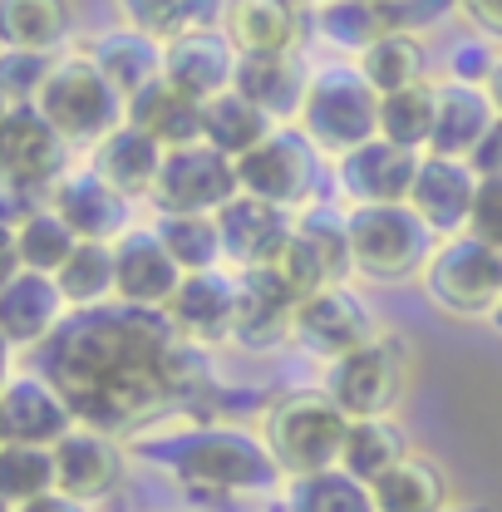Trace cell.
I'll use <instances>...</instances> for the list:
<instances>
[{"mask_svg": "<svg viewBox=\"0 0 502 512\" xmlns=\"http://www.w3.org/2000/svg\"><path fill=\"white\" fill-rule=\"evenodd\" d=\"M276 128L281 124L271 114H261L247 94H237V89H227L222 99L202 104V143L217 148V153H227L232 163H242L251 148H261Z\"/></svg>", "mask_w": 502, "mask_h": 512, "instance_id": "34", "label": "cell"}, {"mask_svg": "<svg viewBox=\"0 0 502 512\" xmlns=\"http://www.w3.org/2000/svg\"><path fill=\"white\" fill-rule=\"evenodd\" d=\"M375 335H379V316L375 306L355 291V281L311 291L301 301V311H296V350L320 360V365L345 360L350 350L370 345Z\"/></svg>", "mask_w": 502, "mask_h": 512, "instance_id": "13", "label": "cell"}, {"mask_svg": "<svg viewBox=\"0 0 502 512\" xmlns=\"http://www.w3.org/2000/svg\"><path fill=\"white\" fill-rule=\"evenodd\" d=\"M296 124L306 128V138L330 163L355 153L360 143L379 138L375 84L360 74V64H320V69H311V89H306V104H301Z\"/></svg>", "mask_w": 502, "mask_h": 512, "instance_id": "5", "label": "cell"}, {"mask_svg": "<svg viewBox=\"0 0 502 512\" xmlns=\"http://www.w3.org/2000/svg\"><path fill=\"white\" fill-rule=\"evenodd\" d=\"M60 55H30V50H5L0 60V89H5V104H35L40 84L50 79Z\"/></svg>", "mask_w": 502, "mask_h": 512, "instance_id": "43", "label": "cell"}, {"mask_svg": "<svg viewBox=\"0 0 502 512\" xmlns=\"http://www.w3.org/2000/svg\"><path fill=\"white\" fill-rule=\"evenodd\" d=\"M409 384V345L404 335L379 330L370 345L350 350L345 360L325 365L320 389L350 414V419H389Z\"/></svg>", "mask_w": 502, "mask_h": 512, "instance_id": "9", "label": "cell"}, {"mask_svg": "<svg viewBox=\"0 0 502 512\" xmlns=\"http://www.w3.org/2000/svg\"><path fill=\"white\" fill-rule=\"evenodd\" d=\"M69 316L74 311H69V301H64L55 276L25 271V266L5 271V281H0V330H5V345L15 355L45 350Z\"/></svg>", "mask_w": 502, "mask_h": 512, "instance_id": "17", "label": "cell"}, {"mask_svg": "<svg viewBox=\"0 0 502 512\" xmlns=\"http://www.w3.org/2000/svg\"><path fill=\"white\" fill-rule=\"evenodd\" d=\"M296 5H306V10H315V5H325V0H296Z\"/></svg>", "mask_w": 502, "mask_h": 512, "instance_id": "53", "label": "cell"}, {"mask_svg": "<svg viewBox=\"0 0 502 512\" xmlns=\"http://www.w3.org/2000/svg\"><path fill=\"white\" fill-rule=\"evenodd\" d=\"M311 30L320 45L360 60L379 35H389V20H384V5L375 0H325L311 10Z\"/></svg>", "mask_w": 502, "mask_h": 512, "instance_id": "35", "label": "cell"}, {"mask_svg": "<svg viewBox=\"0 0 502 512\" xmlns=\"http://www.w3.org/2000/svg\"><path fill=\"white\" fill-rule=\"evenodd\" d=\"M306 89H311V69L301 64V55H242L237 64V94H247L276 124L301 119Z\"/></svg>", "mask_w": 502, "mask_h": 512, "instance_id": "28", "label": "cell"}, {"mask_svg": "<svg viewBox=\"0 0 502 512\" xmlns=\"http://www.w3.org/2000/svg\"><path fill=\"white\" fill-rule=\"evenodd\" d=\"M414 448H409V434L394 424V419H355L350 424V439H345V453H340V468L360 483L375 488L379 478L404 463Z\"/></svg>", "mask_w": 502, "mask_h": 512, "instance_id": "39", "label": "cell"}, {"mask_svg": "<svg viewBox=\"0 0 502 512\" xmlns=\"http://www.w3.org/2000/svg\"><path fill=\"white\" fill-rule=\"evenodd\" d=\"M237 64H242V50L227 40V30H192L168 40L163 79L183 89L192 104H212L227 89H237Z\"/></svg>", "mask_w": 502, "mask_h": 512, "instance_id": "23", "label": "cell"}, {"mask_svg": "<svg viewBox=\"0 0 502 512\" xmlns=\"http://www.w3.org/2000/svg\"><path fill=\"white\" fill-rule=\"evenodd\" d=\"M488 325H493V330H498V335H502V301H498V306H493V316H488Z\"/></svg>", "mask_w": 502, "mask_h": 512, "instance_id": "52", "label": "cell"}, {"mask_svg": "<svg viewBox=\"0 0 502 512\" xmlns=\"http://www.w3.org/2000/svg\"><path fill=\"white\" fill-rule=\"evenodd\" d=\"M10 512H94V508L55 488V493H45V498H35V503H25V508H10Z\"/></svg>", "mask_w": 502, "mask_h": 512, "instance_id": "50", "label": "cell"}, {"mask_svg": "<svg viewBox=\"0 0 502 512\" xmlns=\"http://www.w3.org/2000/svg\"><path fill=\"white\" fill-rule=\"evenodd\" d=\"M79 429L74 404L40 365H15L0 384V434L5 444H40L55 448Z\"/></svg>", "mask_w": 502, "mask_h": 512, "instance_id": "15", "label": "cell"}, {"mask_svg": "<svg viewBox=\"0 0 502 512\" xmlns=\"http://www.w3.org/2000/svg\"><path fill=\"white\" fill-rule=\"evenodd\" d=\"M119 5H124L128 25H143V30H153L168 45V30H173V15H178L183 0H119Z\"/></svg>", "mask_w": 502, "mask_h": 512, "instance_id": "47", "label": "cell"}, {"mask_svg": "<svg viewBox=\"0 0 502 512\" xmlns=\"http://www.w3.org/2000/svg\"><path fill=\"white\" fill-rule=\"evenodd\" d=\"M60 488V473H55V448L40 444H0V493H5V508H25L45 493Z\"/></svg>", "mask_w": 502, "mask_h": 512, "instance_id": "41", "label": "cell"}, {"mask_svg": "<svg viewBox=\"0 0 502 512\" xmlns=\"http://www.w3.org/2000/svg\"><path fill=\"white\" fill-rule=\"evenodd\" d=\"M301 291L281 266L266 271H237V325L232 345L247 355H276L281 345H296V311Z\"/></svg>", "mask_w": 502, "mask_h": 512, "instance_id": "14", "label": "cell"}, {"mask_svg": "<svg viewBox=\"0 0 502 512\" xmlns=\"http://www.w3.org/2000/svg\"><path fill=\"white\" fill-rule=\"evenodd\" d=\"M40 370L64 389L79 424L109 439H133L197 399L207 365L163 311L114 301L64 320L40 350Z\"/></svg>", "mask_w": 502, "mask_h": 512, "instance_id": "1", "label": "cell"}, {"mask_svg": "<svg viewBox=\"0 0 502 512\" xmlns=\"http://www.w3.org/2000/svg\"><path fill=\"white\" fill-rule=\"evenodd\" d=\"M10 242H5V271H15V266H25V271H45V276H60V266L74 256L79 247V237H74V227L64 222L60 212L45 202L40 212H30L20 227H10L5 232Z\"/></svg>", "mask_w": 502, "mask_h": 512, "instance_id": "33", "label": "cell"}, {"mask_svg": "<svg viewBox=\"0 0 502 512\" xmlns=\"http://www.w3.org/2000/svg\"><path fill=\"white\" fill-rule=\"evenodd\" d=\"M114 271H119V306L138 311H168L178 286L188 281V271L153 227H133L114 242Z\"/></svg>", "mask_w": 502, "mask_h": 512, "instance_id": "20", "label": "cell"}, {"mask_svg": "<svg viewBox=\"0 0 502 512\" xmlns=\"http://www.w3.org/2000/svg\"><path fill=\"white\" fill-rule=\"evenodd\" d=\"M434 247H439V232H434L409 202L350 207L355 276L370 281V286H394V281L424 276Z\"/></svg>", "mask_w": 502, "mask_h": 512, "instance_id": "6", "label": "cell"}, {"mask_svg": "<svg viewBox=\"0 0 502 512\" xmlns=\"http://www.w3.org/2000/svg\"><path fill=\"white\" fill-rule=\"evenodd\" d=\"M0 35L5 50L64 55L74 40V5L69 0H0Z\"/></svg>", "mask_w": 502, "mask_h": 512, "instance_id": "32", "label": "cell"}, {"mask_svg": "<svg viewBox=\"0 0 502 512\" xmlns=\"http://www.w3.org/2000/svg\"><path fill=\"white\" fill-rule=\"evenodd\" d=\"M50 207L74 227L79 242H109V247H114L124 232L138 227V222H133V197H124L114 183H104L89 163H74L60 183H55Z\"/></svg>", "mask_w": 502, "mask_h": 512, "instance_id": "19", "label": "cell"}, {"mask_svg": "<svg viewBox=\"0 0 502 512\" xmlns=\"http://www.w3.org/2000/svg\"><path fill=\"white\" fill-rule=\"evenodd\" d=\"M74 168V148L60 128L50 124L35 104H5L0 119V173L5 188H20L30 197H45Z\"/></svg>", "mask_w": 502, "mask_h": 512, "instance_id": "10", "label": "cell"}, {"mask_svg": "<svg viewBox=\"0 0 502 512\" xmlns=\"http://www.w3.org/2000/svg\"><path fill=\"white\" fill-rule=\"evenodd\" d=\"M128 124L143 128L148 138H158L168 153L192 148V143H202V104H192L168 79H153L143 94L128 99Z\"/></svg>", "mask_w": 502, "mask_h": 512, "instance_id": "31", "label": "cell"}, {"mask_svg": "<svg viewBox=\"0 0 502 512\" xmlns=\"http://www.w3.org/2000/svg\"><path fill=\"white\" fill-rule=\"evenodd\" d=\"M153 232L168 242V252L178 256L183 271H217L227 266L222 256V232H217V217H153Z\"/></svg>", "mask_w": 502, "mask_h": 512, "instance_id": "42", "label": "cell"}, {"mask_svg": "<svg viewBox=\"0 0 502 512\" xmlns=\"http://www.w3.org/2000/svg\"><path fill=\"white\" fill-rule=\"evenodd\" d=\"M448 10H458V0H384V20H389V30H424V25H434L443 20Z\"/></svg>", "mask_w": 502, "mask_h": 512, "instance_id": "46", "label": "cell"}, {"mask_svg": "<svg viewBox=\"0 0 502 512\" xmlns=\"http://www.w3.org/2000/svg\"><path fill=\"white\" fill-rule=\"evenodd\" d=\"M468 163H473V173H478V178H502V119L488 128V138L473 148V158H468Z\"/></svg>", "mask_w": 502, "mask_h": 512, "instance_id": "49", "label": "cell"}, {"mask_svg": "<svg viewBox=\"0 0 502 512\" xmlns=\"http://www.w3.org/2000/svg\"><path fill=\"white\" fill-rule=\"evenodd\" d=\"M163 158H168V148L124 119V124L114 128V133H109V138H104V143L89 153V168H94L104 183H114L124 197H133V202H148V197H153V188H158Z\"/></svg>", "mask_w": 502, "mask_h": 512, "instance_id": "27", "label": "cell"}, {"mask_svg": "<svg viewBox=\"0 0 502 512\" xmlns=\"http://www.w3.org/2000/svg\"><path fill=\"white\" fill-rule=\"evenodd\" d=\"M281 271L296 281L301 296L325 291V286H345L355 281V252H350V207L335 202H315L306 212H296V232Z\"/></svg>", "mask_w": 502, "mask_h": 512, "instance_id": "12", "label": "cell"}, {"mask_svg": "<svg viewBox=\"0 0 502 512\" xmlns=\"http://www.w3.org/2000/svg\"><path fill=\"white\" fill-rule=\"evenodd\" d=\"M458 15H463L483 40L502 45V0H458Z\"/></svg>", "mask_w": 502, "mask_h": 512, "instance_id": "48", "label": "cell"}, {"mask_svg": "<svg viewBox=\"0 0 502 512\" xmlns=\"http://www.w3.org/2000/svg\"><path fill=\"white\" fill-rule=\"evenodd\" d=\"M276 498H281V512H379L375 488L360 483V478H350L345 468L286 478V488Z\"/></svg>", "mask_w": 502, "mask_h": 512, "instance_id": "36", "label": "cell"}, {"mask_svg": "<svg viewBox=\"0 0 502 512\" xmlns=\"http://www.w3.org/2000/svg\"><path fill=\"white\" fill-rule=\"evenodd\" d=\"M488 94H493V104H498V119H502V64H498V74H493V84H488Z\"/></svg>", "mask_w": 502, "mask_h": 512, "instance_id": "51", "label": "cell"}, {"mask_svg": "<svg viewBox=\"0 0 502 512\" xmlns=\"http://www.w3.org/2000/svg\"><path fill=\"white\" fill-rule=\"evenodd\" d=\"M498 64H502V55L493 50V40H463V45H453L448 50V79L453 84H493V74H498Z\"/></svg>", "mask_w": 502, "mask_h": 512, "instance_id": "44", "label": "cell"}, {"mask_svg": "<svg viewBox=\"0 0 502 512\" xmlns=\"http://www.w3.org/2000/svg\"><path fill=\"white\" fill-rule=\"evenodd\" d=\"M55 473H60V493L99 508V503H109L124 488V473H128L124 439H109V434L79 424L69 439L55 444Z\"/></svg>", "mask_w": 502, "mask_h": 512, "instance_id": "22", "label": "cell"}, {"mask_svg": "<svg viewBox=\"0 0 502 512\" xmlns=\"http://www.w3.org/2000/svg\"><path fill=\"white\" fill-rule=\"evenodd\" d=\"M60 291L69 311H99L119 301V271H114V247L109 242H79L74 256L60 266Z\"/></svg>", "mask_w": 502, "mask_h": 512, "instance_id": "37", "label": "cell"}, {"mask_svg": "<svg viewBox=\"0 0 502 512\" xmlns=\"http://www.w3.org/2000/svg\"><path fill=\"white\" fill-rule=\"evenodd\" d=\"M163 463L192 498H261L286 488V473L271 458L261 429L242 424H197L163 453Z\"/></svg>", "mask_w": 502, "mask_h": 512, "instance_id": "2", "label": "cell"}, {"mask_svg": "<svg viewBox=\"0 0 502 512\" xmlns=\"http://www.w3.org/2000/svg\"><path fill=\"white\" fill-rule=\"evenodd\" d=\"M498 124V104L483 84H439V119H434V143L429 153L443 158H473V148L488 138V128Z\"/></svg>", "mask_w": 502, "mask_h": 512, "instance_id": "29", "label": "cell"}, {"mask_svg": "<svg viewBox=\"0 0 502 512\" xmlns=\"http://www.w3.org/2000/svg\"><path fill=\"white\" fill-rule=\"evenodd\" d=\"M434 119H439V84L434 79L379 99V138H389V143H399L409 153H429Z\"/></svg>", "mask_w": 502, "mask_h": 512, "instance_id": "40", "label": "cell"}, {"mask_svg": "<svg viewBox=\"0 0 502 512\" xmlns=\"http://www.w3.org/2000/svg\"><path fill=\"white\" fill-rule=\"evenodd\" d=\"M379 512H448L453 508V478L439 458L409 453L375 483Z\"/></svg>", "mask_w": 502, "mask_h": 512, "instance_id": "30", "label": "cell"}, {"mask_svg": "<svg viewBox=\"0 0 502 512\" xmlns=\"http://www.w3.org/2000/svg\"><path fill=\"white\" fill-rule=\"evenodd\" d=\"M35 109L69 138L74 153H79V148L94 153V148L128 119L124 94L99 74V64L89 60L84 50H64L60 60H55L50 79H45L40 94H35Z\"/></svg>", "mask_w": 502, "mask_h": 512, "instance_id": "4", "label": "cell"}, {"mask_svg": "<svg viewBox=\"0 0 502 512\" xmlns=\"http://www.w3.org/2000/svg\"><path fill=\"white\" fill-rule=\"evenodd\" d=\"M355 64H360V74L375 84L379 99H384V94H399V89H414V84H429V55H424L419 35H409V30L379 35Z\"/></svg>", "mask_w": 502, "mask_h": 512, "instance_id": "38", "label": "cell"}, {"mask_svg": "<svg viewBox=\"0 0 502 512\" xmlns=\"http://www.w3.org/2000/svg\"><path fill=\"white\" fill-rule=\"evenodd\" d=\"M424 153H409L389 138H370L355 153L335 158V188L345 197V207H379V202H409L414 178H419Z\"/></svg>", "mask_w": 502, "mask_h": 512, "instance_id": "18", "label": "cell"}, {"mask_svg": "<svg viewBox=\"0 0 502 512\" xmlns=\"http://www.w3.org/2000/svg\"><path fill=\"white\" fill-rule=\"evenodd\" d=\"M468 232L488 247L502 252V178H478V197H473V217Z\"/></svg>", "mask_w": 502, "mask_h": 512, "instance_id": "45", "label": "cell"}, {"mask_svg": "<svg viewBox=\"0 0 502 512\" xmlns=\"http://www.w3.org/2000/svg\"><path fill=\"white\" fill-rule=\"evenodd\" d=\"M227 40L242 55H296L306 30V5L296 0H227Z\"/></svg>", "mask_w": 502, "mask_h": 512, "instance_id": "26", "label": "cell"}, {"mask_svg": "<svg viewBox=\"0 0 502 512\" xmlns=\"http://www.w3.org/2000/svg\"><path fill=\"white\" fill-rule=\"evenodd\" d=\"M473 197H478V173L468 158H443V153H424L419 178L409 192V207L443 237H463L468 217H473Z\"/></svg>", "mask_w": 502, "mask_h": 512, "instance_id": "24", "label": "cell"}, {"mask_svg": "<svg viewBox=\"0 0 502 512\" xmlns=\"http://www.w3.org/2000/svg\"><path fill=\"white\" fill-rule=\"evenodd\" d=\"M173 320V330L197 345V350H217L232 345V325H237V271L217 266V271H192L178 286L173 306L163 311Z\"/></svg>", "mask_w": 502, "mask_h": 512, "instance_id": "21", "label": "cell"}, {"mask_svg": "<svg viewBox=\"0 0 502 512\" xmlns=\"http://www.w3.org/2000/svg\"><path fill=\"white\" fill-rule=\"evenodd\" d=\"M237 192H242L237 163L207 143H192V148H173L163 158V173H158L148 207L158 217H217Z\"/></svg>", "mask_w": 502, "mask_h": 512, "instance_id": "11", "label": "cell"}, {"mask_svg": "<svg viewBox=\"0 0 502 512\" xmlns=\"http://www.w3.org/2000/svg\"><path fill=\"white\" fill-rule=\"evenodd\" d=\"M429 306L448 320H488L502 301V252L478 242L473 232L443 237L424 276H419Z\"/></svg>", "mask_w": 502, "mask_h": 512, "instance_id": "7", "label": "cell"}, {"mask_svg": "<svg viewBox=\"0 0 502 512\" xmlns=\"http://www.w3.org/2000/svg\"><path fill=\"white\" fill-rule=\"evenodd\" d=\"M217 232H222V256L232 271H266L281 266L291 232H296V212L261 202L251 192H237L222 212H217Z\"/></svg>", "mask_w": 502, "mask_h": 512, "instance_id": "16", "label": "cell"}, {"mask_svg": "<svg viewBox=\"0 0 502 512\" xmlns=\"http://www.w3.org/2000/svg\"><path fill=\"white\" fill-rule=\"evenodd\" d=\"M375 5H384V0H375Z\"/></svg>", "mask_w": 502, "mask_h": 512, "instance_id": "54", "label": "cell"}, {"mask_svg": "<svg viewBox=\"0 0 502 512\" xmlns=\"http://www.w3.org/2000/svg\"><path fill=\"white\" fill-rule=\"evenodd\" d=\"M325 153L306 138L301 124H281L261 148H251L247 158L237 163V178L242 192L261 197V202H276L286 212H306L315 202H325Z\"/></svg>", "mask_w": 502, "mask_h": 512, "instance_id": "8", "label": "cell"}, {"mask_svg": "<svg viewBox=\"0 0 502 512\" xmlns=\"http://www.w3.org/2000/svg\"><path fill=\"white\" fill-rule=\"evenodd\" d=\"M89 60L99 64V74L124 94V104L133 94H143L153 79H163V60H168V45L153 35V30H143V25H114V30H99L94 40H89V50H84Z\"/></svg>", "mask_w": 502, "mask_h": 512, "instance_id": "25", "label": "cell"}, {"mask_svg": "<svg viewBox=\"0 0 502 512\" xmlns=\"http://www.w3.org/2000/svg\"><path fill=\"white\" fill-rule=\"evenodd\" d=\"M350 424L355 419L325 389H291L261 414V439L286 478H306V473L340 468Z\"/></svg>", "mask_w": 502, "mask_h": 512, "instance_id": "3", "label": "cell"}]
</instances>
